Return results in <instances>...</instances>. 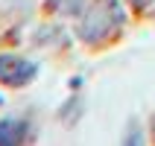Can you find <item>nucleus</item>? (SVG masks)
I'll list each match as a JSON object with an SVG mask.
<instances>
[{"mask_svg":"<svg viewBox=\"0 0 155 146\" xmlns=\"http://www.w3.org/2000/svg\"><path fill=\"white\" fill-rule=\"evenodd\" d=\"M32 135L29 123L21 117H3L0 120V146H12V143H26Z\"/></svg>","mask_w":155,"mask_h":146,"instance_id":"7ed1b4c3","label":"nucleus"},{"mask_svg":"<svg viewBox=\"0 0 155 146\" xmlns=\"http://www.w3.org/2000/svg\"><path fill=\"white\" fill-rule=\"evenodd\" d=\"M38 67H35L32 61L21 59V56H0V82L3 85H26V82H32Z\"/></svg>","mask_w":155,"mask_h":146,"instance_id":"f03ea898","label":"nucleus"},{"mask_svg":"<svg viewBox=\"0 0 155 146\" xmlns=\"http://www.w3.org/2000/svg\"><path fill=\"white\" fill-rule=\"evenodd\" d=\"M82 3H85V0H70V6H68V12H79V9H82ZM53 6H64V0H53Z\"/></svg>","mask_w":155,"mask_h":146,"instance_id":"20e7f679","label":"nucleus"},{"mask_svg":"<svg viewBox=\"0 0 155 146\" xmlns=\"http://www.w3.org/2000/svg\"><path fill=\"white\" fill-rule=\"evenodd\" d=\"M0 102H3V96H0Z\"/></svg>","mask_w":155,"mask_h":146,"instance_id":"423d86ee","label":"nucleus"},{"mask_svg":"<svg viewBox=\"0 0 155 146\" xmlns=\"http://www.w3.org/2000/svg\"><path fill=\"white\" fill-rule=\"evenodd\" d=\"M132 6H138V9H143V6H149V3H152V0H129Z\"/></svg>","mask_w":155,"mask_h":146,"instance_id":"39448f33","label":"nucleus"},{"mask_svg":"<svg viewBox=\"0 0 155 146\" xmlns=\"http://www.w3.org/2000/svg\"><path fill=\"white\" fill-rule=\"evenodd\" d=\"M120 24H123L120 3L117 0H97L94 6H91V12H88L85 24L79 26V35L85 41L97 44V41H103V38H108Z\"/></svg>","mask_w":155,"mask_h":146,"instance_id":"f257e3e1","label":"nucleus"}]
</instances>
